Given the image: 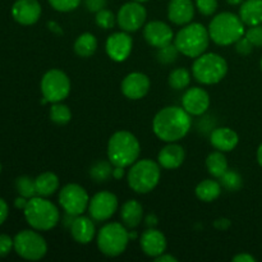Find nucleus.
I'll use <instances>...</instances> for the list:
<instances>
[{"instance_id":"6","label":"nucleus","mask_w":262,"mask_h":262,"mask_svg":"<svg viewBox=\"0 0 262 262\" xmlns=\"http://www.w3.org/2000/svg\"><path fill=\"white\" fill-rule=\"evenodd\" d=\"M161 166L150 159L137 160L129 166L127 183L133 192L140 194L150 193L160 182Z\"/></svg>"},{"instance_id":"2","label":"nucleus","mask_w":262,"mask_h":262,"mask_svg":"<svg viewBox=\"0 0 262 262\" xmlns=\"http://www.w3.org/2000/svg\"><path fill=\"white\" fill-rule=\"evenodd\" d=\"M141 145L137 137L128 130H118L107 142V159L114 166L129 168L138 160Z\"/></svg>"},{"instance_id":"51","label":"nucleus","mask_w":262,"mask_h":262,"mask_svg":"<svg viewBox=\"0 0 262 262\" xmlns=\"http://www.w3.org/2000/svg\"><path fill=\"white\" fill-rule=\"evenodd\" d=\"M227 2H228V4H229V5H233V7H235V5L242 4L245 0H227Z\"/></svg>"},{"instance_id":"48","label":"nucleus","mask_w":262,"mask_h":262,"mask_svg":"<svg viewBox=\"0 0 262 262\" xmlns=\"http://www.w3.org/2000/svg\"><path fill=\"white\" fill-rule=\"evenodd\" d=\"M27 202H28V199H26V197H22L19 196L17 200L14 201V205L17 209H20V210H25L26 206H27Z\"/></svg>"},{"instance_id":"4","label":"nucleus","mask_w":262,"mask_h":262,"mask_svg":"<svg viewBox=\"0 0 262 262\" xmlns=\"http://www.w3.org/2000/svg\"><path fill=\"white\" fill-rule=\"evenodd\" d=\"M209 35L216 45H234L246 33L245 23L239 15L232 12H223L215 15L210 22Z\"/></svg>"},{"instance_id":"49","label":"nucleus","mask_w":262,"mask_h":262,"mask_svg":"<svg viewBox=\"0 0 262 262\" xmlns=\"http://www.w3.org/2000/svg\"><path fill=\"white\" fill-rule=\"evenodd\" d=\"M125 168H120V166H114V170H113V178L114 179H122L124 177Z\"/></svg>"},{"instance_id":"33","label":"nucleus","mask_w":262,"mask_h":262,"mask_svg":"<svg viewBox=\"0 0 262 262\" xmlns=\"http://www.w3.org/2000/svg\"><path fill=\"white\" fill-rule=\"evenodd\" d=\"M50 119L58 125L68 124L72 119L71 109L63 102H54L50 107Z\"/></svg>"},{"instance_id":"8","label":"nucleus","mask_w":262,"mask_h":262,"mask_svg":"<svg viewBox=\"0 0 262 262\" xmlns=\"http://www.w3.org/2000/svg\"><path fill=\"white\" fill-rule=\"evenodd\" d=\"M97 248L107 257H118L127 250L129 232L122 223H107L96 234Z\"/></svg>"},{"instance_id":"39","label":"nucleus","mask_w":262,"mask_h":262,"mask_svg":"<svg viewBox=\"0 0 262 262\" xmlns=\"http://www.w3.org/2000/svg\"><path fill=\"white\" fill-rule=\"evenodd\" d=\"M255 48H262V25L251 26L245 33Z\"/></svg>"},{"instance_id":"36","label":"nucleus","mask_w":262,"mask_h":262,"mask_svg":"<svg viewBox=\"0 0 262 262\" xmlns=\"http://www.w3.org/2000/svg\"><path fill=\"white\" fill-rule=\"evenodd\" d=\"M95 22H96V25L99 27L104 28V30H112V28H114L115 23H117V15L112 10L104 8V9L96 13V15H95Z\"/></svg>"},{"instance_id":"50","label":"nucleus","mask_w":262,"mask_h":262,"mask_svg":"<svg viewBox=\"0 0 262 262\" xmlns=\"http://www.w3.org/2000/svg\"><path fill=\"white\" fill-rule=\"evenodd\" d=\"M257 161H258V164H260V166L262 168V143L260 146H258V148H257Z\"/></svg>"},{"instance_id":"52","label":"nucleus","mask_w":262,"mask_h":262,"mask_svg":"<svg viewBox=\"0 0 262 262\" xmlns=\"http://www.w3.org/2000/svg\"><path fill=\"white\" fill-rule=\"evenodd\" d=\"M135 2H138V3H146V2H148V0H135Z\"/></svg>"},{"instance_id":"14","label":"nucleus","mask_w":262,"mask_h":262,"mask_svg":"<svg viewBox=\"0 0 262 262\" xmlns=\"http://www.w3.org/2000/svg\"><path fill=\"white\" fill-rule=\"evenodd\" d=\"M132 48L133 40L129 33L125 32V31L112 33L107 37L106 43H105V50H106L107 56L117 63L127 60L132 53Z\"/></svg>"},{"instance_id":"22","label":"nucleus","mask_w":262,"mask_h":262,"mask_svg":"<svg viewBox=\"0 0 262 262\" xmlns=\"http://www.w3.org/2000/svg\"><path fill=\"white\" fill-rule=\"evenodd\" d=\"M239 142L237 132L229 127H217L210 133V143L212 147L222 152H230Z\"/></svg>"},{"instance_id":"40","label":"nucleus","mask_w":262,"mask_h":262,"mask_svg":"<svg viewBox=\"0 0 262 262\" xmlns=\"http://www.w3.org/2000/svg\"><path fill=\"white\" fill-rule=\"evenodd\" d=\"M253 48H255V46L251 43V41L248 40L246 36L241 37L239 40L235 42V50H237L238 54H241V55H243V56L250 55V54L252 53Z\"/></svg>"},{"instance_id":"11","label":"nucleus","mask_w":262,"mask_h":262,"mask_svg":"<svg viewBox=\"0 0 262 262\" xmlns=\"http://www.w3.org/2000/svg\"><path fill=\"white\" fill-rule=\"evenodd\" d=\"M59 204L67 214L78 216L89 209L90 196L82 186L77 183H69L59 192Z\"/></svg>"},{"instance_id":"23","label":"nucleus","mask_w":262,"mask_h":262,"mask_svg":"<svg viewBox=\"0 0 262 262\" xmlns=\"http://www.w3.org/2000/svg\"><path fill=\"white\" fill-rule=\"evenodd\" d=\"M184 159H186L184 148L177 142H169L159 152L158 163L163 169L174 170L184 163Z\"/></svg>"},{"instance_id":"25","label":"nucleus","mask_w":262,"mask_h":262,"mask_svg":"<svg viewBox=\"0 0 262 262\" xmlns=\"http://www.w3.org/2000/svg\"><path fill=\"white\" fill-rule=\"evenodd\" d=\"M239 17L250 27L262 25V0H245L239 7Z\"/></svg>"},{"instance_id":"41","label":"nucleus","mask_w":262,"mask_h":262,"mask_svg":"<svg viewBox=\"0 0 262 262\" xmlns=\"http://www.w3.org/2000/svg\"><path fill=\"white\" fill-rule=\"evenodd\" d=\"M14 248V239L7 234H0V257H4Z\"/></svg>"},{"instance_id":"12","label":"nucleus","mask_w":262,"mask_h":262,"mask_svg":"<svg viewBox=\"0 0 262 262\" xmlns=\"http://www.w3.org/2000/svg\"><path fill=\"white\" fill-rule=\"evenodd\" d=\"M146 18H147V10L142 3L130 0L123 4L118 10L117 25L125 32H136L145 26Z\"/></svg>"},{"instance_id":"44","label":"nucleus","mask_w":262,"mask_h":262,"mask_svg":"<svg viewBox=\"0 0 262 262\" xmlns=\"http://www.w3.org/2000/svg\"><path fill=\"white\" fill-rule=\"evenodd\" d=\"M8 214H9V209H8L7 202L3 199H0V225L7 220Z\"/></svg>"},{"instance_id":"45","label":"nucleus","mask_w":262,"mask_h":262,"mask_svg":"<svg viewBox=\"0 0 262 262\" xmlns=\"http://www.w3.org/2000/svg\"><path fill=\"white\" fill-rule=\"evenodd\" d=\"M233 261L235 262H256V258L251 256L250 253H239V255L234 256Z\"/></svg>"},{"instance_id":"47","label":"nucleus","mask_w":262,"mask_h":262,"mask_svg":"<svg viewBox=\"0 0 262 262\" xmlns=\"http://www.w3.org/2000/svg\"><path fill=\"white\" fill-rule=\"evenodd\" d=\"M156 262H177L178 261V258L174 257L173 255H168V253H163V255H160L159 257L155 258Z\"/></svg>"},{"instance_id":"13","label":"nucleus","mask_w":262,"mask_h":262,"mask_svg":"<svg viewBox=\"0 0 262 262\" xmlns=\"http://www.w3.org/2000/svg\"><path fill=\"white\" fill-rule=\"evenodd\" d=\"M118 197L109 191H101L90 199L87 211L95 222L101 223L109 220L118 211Z\"/></svg>"},{"instance_id":"32","label":"nucleus","mask_w":262,"mask_h":262,"mask_svg":"<svg viewBox=\"0 0 262 262\" xmlns=\"http://www.w3.org/2000/svg\"><path fill=\"white\" fill-rule=\"evenodd\" d=\"M223 188L228 192H237L243 187V178L234 169H228L219 178Z\"/></svg>"},{"instance_id":"34","label":"nucleus","mask_w":262,"mask_h":262,"mask_svg":"<svg viewBox=\"0 0 262 262\" xmlns=\"http://www.w3.org/2000/svg\"><path fill=\"white\" fill-rule=\"evenodd\" d=\"M15 189H17L19 196L26 197V199L28 200L37 196L35 179H32L28 176H22L19 177V178L15 179Z\"/></svg>"},{"instance_id":"24","label":"nucleus","mask_w":262,"mask_h":262,"mask_svg":"<svg viewBox=\"0 0 262 262\" xmlns=\"http://www.w3.org/2000/svg\"><path fill=\"white\" fill-rule=\"evenodd\" d=\"M120 219L122 223L129 229H135L142 223L143 207L136 200H128L120 207Z\"/></svg>"},{"instance_id":"43","label":"nucleus","mask_w":262,"mask_h":262,"mask_svg":"<svg viewBox=\"0 0 262 262\" xmlns=\"http://www.w3.org/2000/svg\"><path fill=\"white\" fill-rule=\"evenodd\" d=\"M214 227L219 230H227L230 227V220L227 217H220V219L215 220Z\"/></svg>"},{"instance_id":"29","label":"nucleus","mask_w":262,"mask_h":262,"mask_svg":"<svg viewBox=\"0 0 262 262\" xmlns=\"http://www.w3.org/2000/svg\"><path fill=\"white\" fill-rule=\"evenodd\" d=\"M206 168L210 176L219 179L229 169L225 152H222V151L217 150L212 151L206 158Z\"/></svg>"},{"instance_id":"19","label":"nucleus","mask_w":262,"mask_h":262,"mask_svg":"<svg viewBox=\"0 0 262 262\" xmlns=\"http://www.w3.org/2000/svg\"><path fill=\"white\" fill-rule=\"evenodd\" d=\"M140 246L142 252L148 257L156 258L166 251V238L156 228H148L140 238Z\"/></svg>"},{"instance_id":"35","label":"nucleus","mask_w":262,"mask_h":262,"mask_svg":"<svg viewBox=\"0 0 262 262\" xmlns=\"http://www.w3.org/2000/svg\"><path fill=\"white\" fill-rule=\"evenodd\" d=\"M179 50L177 49V46L174 45V42L168 43L165 46H161V48L158 49V53H156V58H158L159 63L165 64V66H169V64L176 63L177 59H178Z\"/></svg>"},{"instance_id":"5","label":"nucleus","mask_w":262,"mask_h":262,"mask_svg":"<svg viewBox=\"0 0 262 262\" xmlns=\"http://www.w3.org/2000/svg\"><path fill=\"white\" fill-rule=\"evenodd\" d=\"M26 222L31 228L38 232H48L55 228L60 220L59 209L46 197L35 196L28 200L23 210Z\"/></svg>"},{"instance_id":"31","label":"nucleus","mask_w":262,"mask_h":262,"mask_svg":"<svg viewBox=\"0 0 262 262\" xmlns=\"http://www.w3.org/2000/svg\"><path fill=\"white\" fill-rule=\"evenodd\" d=\"M192 76L189 73L188 69L186 68H176L170 72L169 74V86L173 90L181 91V90H186L191 83Z\"/></svg>"},{"instance_id":"28","label":"nucleus","mask_w":262,"mask_h":262,"mask_svg":"<svg viewBox=\"0 0 262 262\" xmlns=\"http://www.w3.org/2000/svg\"><path fill=\"white\" fill-rule=\"evenodd\" d=\"M74 53L81 58H90L97 50V38L90 32H84L74 41Z\"/></svg>"},{"instance_id":"54","label":"nucleus","mask_w":262,"mask_h":262,"mask_svg":"<svg viewBox=\"0 0 262 262\" xmlns=\"http://www.w3.org/2000/svg\"><path fill=\"white\" fill-rule=\"evenodd\" d=\"M0 170H2V164H0Z\"/></svg>"},{"instance_id":"46","label":"nucleus","mask_w":262,"mask_h":262,"mask_svg":"<svg viewBox=\"0 0 262 262\" xmlns=\"http://www.w3.org/2000/svg\"><path fill=\"white\" fill-rule=\"evenodd\" d=\"M145 224L147 225L148 228H155L156 225L159 224V219L155 214H148L147 216L145 217Z\"/></svg>"},{"instance_id":"16","label":"nucleus","mask_w":262,"mask_h":262,"mask_svg":"<svg viewBox=\"0 0 262 262\" xmlns=\"http://www.w3.org/2000/svg\"><path fill=\"white\" fill-rule=\"evenodd\" d=\"M182 106L188 114L201 117L210 107V95L201 87H191L183 94Z\"/></svg>"},{"instance_id":"9","label":"nucleus","mask_w":262,"mask_h":262,"mask_svg":"<svg viewBox=\"0 0 262 262\" xmlns=\"http://www.w3.org/2000/svg\"><path fill=\"white\" fill-rule=\"evenodd\" d=\"M14 251L25 260L38 261L45 257L48 243L40 233L35 230H22L14 237Z\"/></svg>"},{"instance_id":"21","label":"nucleus","mask_w":262,"mask_h":262,"mask_svg":"<svg viewBox=\"0 0 262 262\" xmlns=\"http://www.w3.org/2000/svg\"><path fill=\"white\" fill-rule=\"evenodd\" d=\"M95 220L91 216H83V214L74 217L73 223L69 227L72 238L79 245H89L96 237Z\"/></svg>"},{"instance_id":"53","label":"nucleus","mask_w":262,"mask_h":262,"mask_svg":"<svg viewBox=\"0 0 262 262\" xmlns=\"http://www.w3.org/2000/svg\"><path fill=\"white\" fill-rule=\"evenodd\" d=\"M260 67H261V71H262V58H261V61H260Z\"/></svg>"},{"instance_id":"15","label":"nucleus","mask_w":262,"mask_h":262,"mask_svg":"<svg viewBox=\"0 0 262 262\" xmlns=\"http://www.w3.org/2000/svg\"><path fill=\"white\" fill-rule=\"evenodd\" d=\"M174 32L168 23L163 20H151L143 27V37L152 48H161L173 42Z\"/></svg>"},{"instance_id":"1","label":"nucleus","mask_w":262,"mask_h":262,"mask_svg":"<svg viewBox=\"0 0 262 262\" xmlns=\"http://www.w3.org/2000/svg\"><path fill=\"white\" fill-rule=\"evenodd\" d=\"M191 117L183 106H166L156 113L152 120V130L163 142H178L191 130Z\"/></svg>"},{"instance_id":"37","label":"nucleus","mask_w":262,"mask_h":262,"mask_svg":"<svg viewBox=\"0 0 262 262\" xmlns=\"http://www.w3.org/2000/svg\"><path fill=\"white\" fill-rule=\"evenodd\" d=\"M48 2L53 7V9L61 13H68L77 9L82 0H48Z\"/></svg>"},{"instance_id":"26","label":"nucleus","mask_w":262,"mask_h":262,"mask_svg":"<svg viewBox=\"0 0 262 262\" xmlns=\"http://www.w3.org/2000/svg\"><path fill=\"white\" fill-rule=\"evenodd\" d=\"M196 196L200 201L212 202L220 197L223 192V187L220 182L214 181V179H205L200 182L196 187Z\"/></svg>"},{"instance_id":"27","label":"nucleus","mask_w":262,"mask_h":262,"mask_svg":"<svg viewBox=\"0 0 262 262\" xmlns=\"http://www.w3.org/2000/svg\"><path fill=\"white\" fill-rule=\"evenodd\" d=\"M35 184L37 196H53L59 189V178L53 171H45L35 179Z\"/></svg>"},{"instance_id":"38","label":"nucleus","mask_w":262,"mask_h":262,"mask_svg":"<svg viewBox=\"0 0 262 262\" xmlns=\"http://www.w3.org/2000/svg\"><path fill=\"white\" fill-rule=\"evenodd\" d=\"M194 5H196L197 10L202 15L210 17V15H212L217 10L219 3H217V0H196Z\"/></svg>"},{"instance_id":"20","label":"nucleus","mask_w":262,"mask_h":262,"mask_svg":"<svg viewBox=\"0 0 262 262\" xmlns=\"http://www.w3.org/2000/svg\"><path fill=\"white\" fill-rule=\"evenodd\" d=\"M196 13L193 0H170L168 5V18L173 25L186 26L191 23Z\"/></svg>"},{"instance_id":"17","label":"nucleus","mask_w":262,"mask_h":262,"mask_svg":"<svg viewBox=\"0 0 262 262\" xmlns=\"http://www.w3.org/2000/svg\"><path fill=\"white\" fill-rule=\"evenodd\" d=\"M151 82L146 74L141 72H132L122 81V92L127 99L141 100L150 91Z\"/></svg>"},{"instance_id":"18","label":"nucleus","mask_w":262,"mask_h":262,"mask_svg":"<svg viewBox=\"0 0 262 262\" xmlns=\"http://www.w3.org/2000/svg\"><path fill=\"white\" fill-rule=\"evenodd\" d=\"M41 12V4L37 0H17L12 7L13 18L23 26L35 25L40 19Z\"/></svg>"},{"instance_id":"3","label":"nucleus","mask_w":262,"mask_h":262,"mask_svg":"<svg viewBox=\"0 0 262 262\" xmlns=\"http://www.w3.org/2000/svg\"><path fill=\"white\" fill-rule=\"evenodd\" d=\"M209 30L199 22H191L183 26L174 36V45L187 58L196 59L206 53L210 43Z\"/></svg>"},{"instance_id":"30","label":"nucleus","mask_w":262,"mask_h":262,"mask_svg":"<svg viewBox=\"0 0 262 262\" xmlns=\"http://www.w3.org/2000/svg\"><path fill=\"white\" fill-rule=\"evenodd\" d=\"M113 170H114V165L107 160H99L94 163L90 168V177L96 183H105L113 178Z\"/></svg>"},{"instance_id":"42","label":"nucleus","mask_w":262,"mask_h":262,"mask_svg":"<svg viewBox=\"0 0 262 262\" xmlns=\"http://www.w3.org/2000/svg\"><path fill=\"white\" fill-rule=\"evenodd\" d=\"M83 3L86 9L95 14L106 7V0H83Z\"/></svg>"},{"instance_id":"7","label":"nucleus","mask_w":262,"mask_h":262,"mask_svg":"<svg viewBox=\"0 0 262 262\" xmlns=\"http://www.w3.org/2000/svg\"><path fill=\"white\" fill-rule=\"evenodd\" d=\"M228 73V63L216 53H204L197 56L192 64V74L197 82L202 84H216L225 78Z\"/></svg>"},{"instance_id":"10","label":"nucleus","mask_w":262,"mask_h":262,"mask_svg":"<svg viewBox=\"0 0 262 262\" xmlns=\"http://www.w3.org/2000/svg\"><path fill=\"white\" fill-rule=\"evenodd\" d=\"M41 92L48 102H61L71 92V79L60 69H50L41 79Z\"/></svg>"}]
</instances>
